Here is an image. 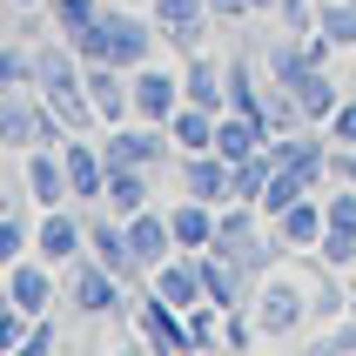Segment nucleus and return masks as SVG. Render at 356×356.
I'll return each mask as SVG.
<instances>
[{
  "instance_id": "obj_23",
  "label": "nucleus",
  "mask_w": 356,
  "mask_h": 356,
  "mask_svg": "<svg viewBox=\"0 0 356 356\" xmlns=\"http://www.w3.org/2000/svg\"><path fill=\"white\" fill-rule=\"evenodd\" d=\"M88 249H95V262H108L115 276H141V262H135V249H128V229H121V216L95 222V229H88Z\"/></svg>"
},
{
  "instance_id": "obj_34",
  "label": "nucleus",
  "mask_w": 356,
  "mask_h": 356,
  "mask_svg": "<svg viewBox=\"0 0 356 356\" xmlns=\"http://www.w3.org/2000/svg\"><path fill=\"white\" fill-rule=\"evenodd\" d=\"M20 316H27V309H20L14 296H0V356H7V350H20V343H27V323H20Z\"/></svg>"
},
{
  "instance_id": "obj_25",
  "label": "nucleus",
  "mask_w": 356,
  "mask_h": 356,
  "mask_svg": "<svg viewBox=\"0 0 356 356\" xmlns=\"http://www.w3.org/2000/svg\"><path fill=\"white\" fill-rule=\"evenodd\" d=\"M269 175H276V161H269V148H256V155L229 161V202H262Z\"/></svg>"
},
{
  "instance_id": "obj_42",
  "label": "nucleus",
  "mask_w": 356,
  "mask_h": 356,
  "mask_svg": "<svg viewBox=\"0 0 356 356\" xmlns=\"http://www.w3.org/2000/svg\"><path fill=\"white\" fill-rule=\"evenodd\" d=\"M47 343H54V323H34V330H27V343H20V350H27V356H40V350H47Z\"/></svg>"
},
{
  "instance_id": "obj_26",
  "label": "nucleus",
  "mask_w": 356,
  "mask_h": 356,
  "mask_svg": "<svg viewBox=\"0 0 356 356\" xmlns=\"http://www.w3.org/2000/svg\"><path fill=\"white\" fill-rule=\"evenodd\" d=\"M229 108H236V115H256V121H262V108H269V88L256 81V60L249 54L229 60Z\"/></svg>"
},
{
  "instance_id": "obj_45",
  "label": "nucleus",
  "mask_w": 356,
  "mask_h": 356,
  "mask_svg": "<svg viewBox=\"0 0 356 356\" xmlns=\"http://www.w3.org/2000/svg\"><path fill=\"white\" fill-rule=\"evenodd\" d=\"M249 14H276V0H249Z\"/></svg>"
},
{
  "instance_id": "obj_12",
  "label": "nucleus",
  "mask_w": 356,
  "mask_h": 356,
  "mask_svg": "<svg viewBox=\"0 0 356 356\" xmlns=\"http://www.w3.org/2000/svg\"><path fill=\"white\" fill-rule=\"evenodd\" d=\"M282 88H289V95H296V108H302V121H309V128H323V121H330V108H337V81H330V60H316V67H302L296 81H282Z\"/></svg>"
},
{
  "instance_id": "obj_3",
  "label": "nucleus",
  "mask_w": 356,
  "mask_h": 356,
  "mask_svg": "<svg viewBox=\"0 0 356 356\" xmlns=\"http://www.w3.org/2000/svg\"><path fill=\"white\" fill-rule=\"evenodd\" d=\"M249 316H256L262 337H296L302 323H309V289L289 276H262L256 296H249Z\"/></svg>"
},
{
  "instance_id": "obj_5",
  "label": "nucleus",
  "mask_w": 356,
  "mask_h": 356,
  "mask_svg": "<svg viewBox=\"0 0 356 356\" xmlns=\"http://www.w3.org/2000/svg\"><path fill=\"white\" fill-rule=\"evenodd\" d=\"M121 282L128 276H115L108 262H81L74 276H67V302H74L81 316H115V309H128L121 302Z\"/></svg>"
},
{
  "instance_id": "obj_11",
  "label": "nucleus",
  "mask_w": 356,
  "mask_h": 356,
  "mask_svg": "<svg viewBox=\"0 0 356 356\" xmlns=\"http://www.w3.org/2000/svg\"><path fill=\"white\" fill-rule=\"evenodd\" d=\"M121 229H128V249H135L141 269H155V262L175 256V229H168V216H161V209H141V216H128Z\"/></svg>"
},
{
  "instance_id": "obj_39",
  "label": "nucleus",
  "mask_w": 356,
  "mask_h": 356,
  "mask_svg": "<svg viewBox=\"0 0 356 356\" xmlns=\"http://www.w3.org/2000/svg\"><path fill=\"white\" fill-rule=\"evenodd\" d=\"M276 14L289 34H316V0H276Z\"/></svg>"
},
{
  "instance_id": "obj_33",
  "label": "nucleus",
  "mask_w": 356,
  "mask_h": 356,
  "mask_svg": "<svg viewBox=\"0 0 356 356\" xmlns=\"http://www.w3.org/2000/svg\"><path fill=\"white\" fill-rule=\"evenodd\" d=\"M209 20H216V14H202V20H181V27H161V40H168L175 54H202V34H209Z\"/></svg>"
},
{
  "instance_id": "obj_40",
  "label": "nucleus",
  "mask_w": 356,
  "mask_h": 356,
  "mask_svg": "<svg viewBox=\"0 0 356 356\" xmlns=\"http://www.w3.org/2000/svg\"><path fill=\"white\" fill-rule=\"evenodd\" d=\"M330 181H350V188H356V141H350V148L330 141Z\"/></svg>"
},
{
  "instance_id": "obj_27",
  "label": "nucleus",
  "mask_w": 356,
  "mask_h": 356,
  "mask_svg": "<svg viewBox=\"0 0 356 356\" xmlns=\"http://www.w3.org/2000/svg\"><path fill=\"white\" fill-rule=\"evenodd\" d=\"M296 195H316V181L302 175V168H276V175H269V188H262V202H256V209H262L269 222H276V216H282V209H289Z\"/></svg>"
},
{
  "instance_id": "obj_10",
  "label": "nucleus",
  "mask_w": 356,
  "mask_h": 356,
  "mask_svg": "<svg viewBox=\"0 0 356 356\" xmlns=\"http://www.w3.org/2000/svg\"><path fill=\"white\" fill-rule=\"evenodd\" d=\"M269 229H276V242H282V249H316V242H323V229H330V216H323V195H296L276 222H269Z\"/></svg>"
},
{
  "instance_id": "obj_46",
  "label": "nucleus",
  "mask_w": 356,
  "mask_h": 356,
  "mask_svg": "<svg viewBox=\"0 0 356 356\" xmlns=\"http://www.w3.org/2000/svg\"><path fill=\"white\" fill-rule=\"evenodd\" d=\"M14 7H40V0H14Z\"/></svg>"
},
{
  "instance_id": "obj_15",
  "label": "nucleus",
  "mask_w": 356,
  "mask_h": 356,
  "mask_svg": "<svg viewBox=\"0 0 356 356\" xmlns=\"http://www.w3.org/2000/svg\"><path fill=\"white\" fill-rule=\"evenodd\" d=\"M60 161H67V188H74V202H101V188H108V161H101L95 141H60Z\"/></svg>"
},
{
  "instance_id": "obj_4",
  "label": "nucleus",
  "mask_w": 356,
  "mask_h": 356,
  "mask_svg": "<svg viewBox=\"0 0 356 356\" xmlns=\"http://www.w3.org/2000/svg\"><path fill=\"white\" fill-rule=\"evenodd\" d=\"M60 128H67V121H54V108H34L20 88L0 95V148H40V141L60 148V141H67Z\"/></svg>"
},
{
  "instance_id": "obj_13",
  "label": "nucleus",
  "mask_w": 356,
  "mask_h": 356,
  "mask_svg": "<svg viewBox=\"0 0 356 356\" xmlns=\"http://www.w3.org/2000/svg\"><path fill=\"white\" fill-rule=\"evenodd\" d=\"M181 101L222 115V108H229V67H216L209 54H188V67H181Z\"/></svg>"
},
{
  "instance_id": "obj_18",
  "label": "nucleus",
  "mask_w": 356,
  "mask_h": 356,
  "mask_svg": "<svg viewBox=\"0 0 356 356\" xmlns=\"http://www.w3.org/2000/svg\"><path fill=\"white\" fill-rule=\"evenodd\" d=\"M54 262H14L7 269V296L27 309V316H47L54 309V276H47Z\"/></svg>"
},
{
  "instance_id": "obj_14",
  "label": "nucleus",
  "mask_w": 356,
  "mask_h": 356,
  "mask_svg": "<svg viewBox=\"0 0 356 356\" xmlns=\"http://www.w3.org/2000/svg\"><path fill=\"white\" fill-rule=\"evenodd\" d=\"M135 316H141V337L155 343V350H195V337H188V323H181L175 302L141 296V302H135Z\"/></svg>"
},
{
  "instance_id": "obj_38",
  "label": "nucleus",
  "mask_w": 356,
  "mask_h": 356,
  "mask_svg": "<svg viewBox=\"0 0 356 356\" xmlns=\"http://www.w3.org/2000/svg\"><path fill=\"white\" fill-rule=\"evenodd\" d=\"M323 135L337 141V148H350V141H356V101H337V108H330V121H323Z\"/></svg>"
},
{
  "instance_id": "obj_28",
  "label": "nucleus",
  "mask_w": 356,
  "mask_h": 356,
  "mask_svg": "<svg viewBox=\"0 0 356 356\" xmlns=\"http://www.w3.org/2000/svg\"><path fill=\"white\" fill-rule=\"evenodd\" d=\"M316 34L330 47H356V0H316Z\"/></svg>"
},
{
  "instance_id": "obj_16",
  "label": "nucleus",
  "mask_w": 356,
  "mask_h": 356,
  "mask_svg": "<svg viewBox=\"0 0 356 356\" xmlns=\"http://www.w3.org/2000/svg\"><path fill=\"white\" fill-rule=\"evenodd\" d=\"M27 195H34L40 209H60V202L74 195V188H67V161H60V148L40 141L34 155H27Z\"/></svg>"
},
{
  "instance_id": "obj_36",
  "label": "nucleus",
  "mask_w": 356,
  "mask_h": 356,
  "mask_svg": "<svg viewBox=\"0 0 356 356\" xmlns=\"http://www.w3.org/2000/svg\"><path fill=\"white\" fill-rule=\"evenodd\" d=\"M20 249H27V222H20V216H0V269H14Z\"/></svg>"
},
{
  "instance_id": "obj_47",
  "label": "nucleus",
  "mask_w": 356,
  "mask_h": 356,
  "mask_svg": "<svg viewBox=\"0 0 356 356\" xmlns=\"http://www.w3.org/2000/svg\"><path fill=\"white\" fill-rule=\"evenodd\" d=\"M350 316H356V296H350Z\"/></svg>"
},
{
  "instance_id": "obj_19",
  "label": "nucleus",
  "mask_w": 356,
  "mask_h": 356,
  "mask_svg": "<svg viewBox=\"0 0 356 356\" xmlns=\"http://www.w3.org/2000/svg\"><path fill=\"white\" fill-rule=\"evenodd\" d=\"M168 229H175V249H209L216 242V202H195V195H181L175 209H168Z\"/></svg>"
},
{
  "instance_id": "obj_17",
  "label": "nucleus",
  "mask_w": 356,
  "mask_h": 356,
  "mask_svg": "<svg viewBox=\"0 0 356 356\" xmlns=\"http://www.w3.org/2000/svg\"><path fill=\"white\" fill-rule=\"evenodd\" d=\"M181 195H195V202H229V161L216 155V148H202V155L181 161Z\"/></svg>"
},
{
  "instance_id": "obj_31",
  "label": "nucleus",
  "mask_w": 356,
  "mask_h": 356,
  "mask_svg": "<svg viewBox=\"0 0 356 356\" xmlns=\"http://www.w3.org/2000/svg\"><path fill=\"white\" fill-rule=\"evenodd\" d=\"M323 216H330V229H350L356 236V188L350 181H337V195H323Z\"/></svg>"
},
{
  "instance_id": "obj_9",
  "label": "nucleus",
  "mask_w": 356,
  "mask_h": 356,
  "mask_svg": "<svg viewBox=\"0 0 356 356\" xmlns=\"http://www.w3.org/2000/svg\"><path fill=\"white\" fill-rule=\"evenodd\" d=\"M148 276H155V296L175 302L181 316H188L195 302H209V296H202V269H195V256H188V249H181V256H168V262H155Z\"/></svg>"
},
{
  "instance_id": "obj_7",
  "label": "nucleus",
  "mask_w": 356,
  "mask_h": 356,
  "mask_svg": "<svg viewBox=\"0 0 356 356\" xmlns=\"http://www.w3.org/2000/svg\"><path fill=\"white\" fill-rule=\"evenodd\" d=\"M161 148H168V128H161V121H148V128H115V135L101 141V161H108V168H148V161H161Z\"/></svg>"
},
{
  "instance_id": "obj_20",
  "label": "nucleus",
  "mask_w": 356,
  "mask_h": 356,
  "mask_svg": "<svg viewBox=\"0 0 356 356\" xmlns=\"http://www.w3.org/2000/svg\"><path fill=\"white\" fill-rule=\"evenodd\" d=\"M81 242H88V229H81L67 209H47V222L34 229V249H40V262H74L81 256Z\"/></svg>"
},
{
  "instance_id": "obj_2",
  "label": "nucleus",
  "mask_w": 356,
  "mask_h": 356,
  "mask_svg": "<svg viewBox=\"0 0 356 356\" xmlns=\"http://www.w3.org/2000/svg\"><path fill=\"white\" fill-rule=\"evenodd\" d=\"M81 67L88 60L74 54V40L60 34V40H40L34 47V88L40 101L54 108V121H67V128H81V121H101L95 115V101H88V81H81Z\"/></svg>"
},
{
  "instance_id": "obj_24",
  "label": "nucleus",
  "mask_w": 356,
  "mask_h": 356,
  "mask_svg": "<svg viewBox=\"0 0 356 356\" xmlns=\"http://www.w3.org/2000/svg\"><path fill=\"white\" fill-rule=\"evenodd\" d=\"M168 141H175L181 155H202V148H216V115L195 108V101H181L175 115H168Z\"/></svg>"
},
{
  "instance_id": "obj_43",
  "label": "nucleus",
  "mask_w": 356,
  "mask_h": 356,
  "mask_svg": "<svg viewBox=\"0 0 356 356\" xmlns=\"http://www.w3.org/2000/svg\"><path fill=\"white\" fill-rule=\"evenodd\" d=\"M209 14H216V20H242V14H249V0H209Z\"/></svg>"
},
{
  "instance_id": "obj_37",
  "label": "nucleus",
  "mask_w": 356,
  "mask_h": 356,
  "mask_svg": "<svg viewBox=\"0 0 356 356\" xmlns=\"http://www.w3.org/2000/svg\"><path fill=\"white\" fill-rule=\"evenodd\" d=\"M209 0H155V27H181V20H202Z\"/></svg>"
},
{
  "instance_id": "obj_44",
  "label": "nucleus",
  "mask_w": 356,
  "mask_h": 356,
  "mask_svg": "<svg viewBox=\"0 0 356 356\" xmlns=\"http://www.w3.org/2000/svg\"><path fill=\"white\" fill-rule=\"evenodd\" d=\"M0 216H20V195H7V188H0Z\"/></svg>"
},
{
  "instance_id": "obj_22",
  "label": "nucleus",
  "mask_w": 356,
  "mask_h": 356,
  "mask_svg": "<svg viewBox=\"0 0 356 356\" xmlns=\"http://www.w3.org/2000/svg\"><path fill=\"white\" fill-rule=\"evenodd\" d=\"M101 209L108 216H141L148 209V168H108V188H101Z\"/></svg>"
},
{
  "instance_id": "obj_32",
  "label": "nucleus",
  "mask_w": 356,
  "mask_h": 356,
  "mask_svg": "<svg viewBox=\"0 0 356 356\" xmlns=\"http://www.w3.org/2000/svg\"><path fill=\"white\" fill-rule=\"evenodd\" d=\"M27 81H34V54L0 47V95H7V88H27Z\"/></svg>"
},
{
  "instance_id": "obj_41",
  "label": "nucleus",
  "mask_w": 356,
  "mask_h": 356,
  "mask_svg": "<svg viewBox=\"0 0 356 356\" xmlns=\"http://www.w3.org/2000/svg\"><path fill=\"white\" fill-rule=\"evenodd\" d=\"M316 350H323V356H337V350H356V316H350V323H337V330H330V337H323Z\"/></svg>"
},
{
  "instance_id": "obj_6",
  "label": "nucleus",
  "mask_w": 356,
  "mask_h": 356,
  "mask_svg": "<svg viewBox=\"0 0 356 356\" xmlns=\"http://www.w3.org/2000/svg\"><path fill=\"white\" fill-rule=\"evenodd\" d=\"M128 67H108V60H88L81 67V81H88V101H95V115L108 121V128H121V121L135 115V88H128Z\"/></svg>"
},
{
  "instance_id": "obj_35",
  "label": "nucleus",
  "mask_w": 356,
  "mask_h": 356,
  "mask_svg": "<svg viewBox=\"0 0 356 356\" xmlns=\"http://www.w3.org/2000/svg\"><path fill=\"white\" fill-rule=\"evenodd\" d=\"M309 316H350V296H343L337 282L323 276V282H316V289H309Z\"/></svg>"
},
{
  "instance_id": "obj_1",
  "label": "nucleus",
  "mask_w": 356,
  "mask_h": 356,
  "mask_svg": "<svg viewBox=\"0 0 356 356\" xmlns=\"http://www.w3.org/2000/svg\"><path fill=\"white\" fill-rule=\"evenodd\" d=\"M155 20H141V14H128V7H101L88 27L74 34V54L81 60H108V67H128L135 74L141 60H155Z\"/></svg>"
},
{
  "instance_id": "obj_8",
  "label": "nucleus",
  "mask_w": 356,
  "mask_h": 356,
  "mask_svg": "<svg viewBox=\"0 0 356 356\" xmlns=\"http://www.w3.org/2000/svg\"><path fill=\"white\" fill-rule=\"evenodd\" d=\"M128 88H135V115L141 121H161V128H168V115L181 108V74H168V67H148V60H141Z\"/></svg>"
},
{
  "instance_id": "obj_30",
  "label": "nucleus",
  "mask_w": 356,
  "mask_h": 356,
  "mask_svg": "<svg viewBox=\"0 0 356 356\" xmlns=\"http://www.w3.org/2000/svg\"><path fill=\"white\" fill-rule=\"evenodd\" d=\"M316 256H323V269H350V262H356V236H350V229H323Z\"/></svg>"
},
{
  "instance_id": "obj_29",
  "label": "nucleus",
  "mask_w": 356,
  "mask_h": 356,
  "mask_svg": "<svg viewBox=\"0 0 356 356\" xmlns=\"http://www.w3.org/2000/svg\"><path fill=\"white\" fill-rule=\"evenodd\" d=\"M47 14H54V34H67V40H74L81 27L101 14V0H47Z\"/></svg>"
},
{
  "instance_id": "obj_21",
  "label": "nucleus",
  "mask_w": 356,
  "mask_h": 356,
  "mask_svg": "<svg viewBox=\"0 0 356 356\" xmlns=\"http://www.w3.org/2000/svg\"><path fill=\"white\" fill-rule=\"evenodd\" d=\"M262 141H269V128H262L256 115H236V108H222V115H216V155H222V161L256 155Z\"/></svg>"
}]
</instances>
